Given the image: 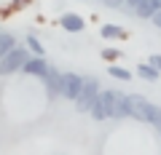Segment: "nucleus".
<instances>
[{
  "label": "nucleus",
  "instance_id": "nucleus-7",
  "mask_svg": "<svg viewBox=\"0 0 161 155\" xmlns=\"http://www.w3.org/2000/svg\"><path fill=\"white\" fill-rule=\"evenodd\" d=\"M22 72H27V75H32V78H40V80H43V75L48 72V59L46 56H35L32 54V56L24 62Z\"/></svg>",
  "mask_w": 161,
  "mask_h": 155
},
{
  "label": "nucleus",
  "instance_id": "nucleus-20",
  "mask_svg": "<svg viewBox=\"0 0 161 155\" xmlns=\"http://www.w3.org/2000/svg\"><path fill=\"white\" fill-rule=\"evenodd\" d=\"M150 22H153V24H156V27H158V29H161V11H156V13H153V19H150Z\"/></svg>",
  "mask_w": 161,
  "mask_h": 155
},
{
  "label": "nucleus",
  "instance_id": "nucleus-9",
  "mask_svg": "<svg viewBox=\"0 0 161 155\" xmlns=\"http://www.w3.org/2000/svg\"><path fill=\"white\" fill-rule=\"evenodd\" d=\"M99 35H102L105 40H126V29L118 27V24H102Z\"/></svg>",
  "mask_w": 161,
  "mask_h": 155
},
{
  "label": "nucleus",
  "instance_id": "nucleus-1",
  "mask_svg": "<svg viewBox=\"0 0 161 155\" xmlns=\"http://www.w3.org/2000/svg\"><path fill=\"white\" fill-rule=\"evenodd\" d=\"M99 99L105 102V110H108V118H110V121H124V118H129L126 94L113 91V88H102V91H99Z\"/></svg>",
  "mask_w": 161,
  "mask_h": 155
},
{
  "label": "nucleus",
  "instance_id": "nucleus-14",
  "mask_svg": "<svg viewBox=\"0 0 161 155\" xmlns=\"http://www.w3.org/2000/svg\"><path fill=\"white\" fill-rule=\"evenodd\" d=\"M148 123L161 134V107H158V104H150V107H148Z\"/></svg>",
  "mask_w": 161,
  "mask_h": 155
},
{
  "label": "nucleus",
  "instance_id": "nucleus-3",
  "mask_svg": "<svg viewBox=\"0 0 161 155\" xmlns=\"http://www.w3.org/2000/svg\"><path fill=\"white\" fill-rule=\"evenodd\" d=\"M99 80L97 78H83V86H80V94H78V99H75V110L78 112H89L92 110V104H94V99L99 96Z\"/></svg>",
  "mask_w": 161,
  "mask_h": 155
},
{
  "label": "nucleus",
  "instance_id": "nucleus-15",
  "mask_svg": "<svg viewBox=\"0 0 161 155\" xmlns=\"http://www.w3.org/2000/svg\"><path fill=\"white\" fill-rule=\"evenodd\" d=\"M27 48L35 54V56H46V48H43V43H40L35 35H27Z\"/></svg>",
  "mask_w": 161,
  "mask_h": 155
},
{
  "label": "nucleus",
  "instance_id": "nucleus-19",
  "mask_svg": "<svg viewBox=\"0 0 161 155\" xmlns=\"http://www.w3.org/2000/svg\"><path fill=\"white\" fill-rule=\"evenodd\" d=\"M137 3H142V0H124V8H121V11H129V13H132V8L137 6Z\"/></svg>",
  "mask_w": 161,
  "mask_h": 155
},
{
  "label": "nucleus",
  "instance_id": "nucleus-12",
  "mask_svg": "<svg viewBox=\"0 0 161 155\" xmlns=\"http://www.w3.org/2000/svg\"><path fill=\"white\" fill-rule=\"evenodd\" d=\"M137 75H140V78H142V80H150V83H153V80H158V78H161V72H158V70H156L153 67V64H140V67H137Z\"/></svg>",
  "mask_w": 161,
  "mask_h": 155
},
{
  "label": "nucleus",
  "instance_id": "nucleus-11",
  "mask_svg": "<svg viewBox=\"0 0 161 155\" xmlns=\"http://www.w3.org/2000/svg\"><path fill=\"white\" fill-rule=\"evenodd\" d=\"M14 46H16V38H14L8 29H0V59L6 56V54L11 51Z\"/></svg>",
  "mask_w": 161,
  "mask_h": 155
},
{
  "label": "nucleus",
  "instance_id": "nucleus-21",
  "mask_svg": "<svg viewBox=\"0 0 161 155\" xmlns=\"http://www.w3.org/2000/svg\"><path fill=\"white\" fill-rule=\"evenodd\" d=\"M153 3H156V8H158V11H161V0H153Z\"/></svg>",
  "mask_w": 161,
  "mask_h": 155
},
{
  "label": "nucleus",
  "instance_id": "nucleus-18",
  "mask_svg": "<svg viewBox=\"0 0 161 155\" xmlns=\"http://www.w3.org/2000/svg\"><path fill=\"white\" fill-rule=\"evenodd\" d=\"M148 62H150V64H153V67L161 72V54H150V56H148Z\"/></svg>",
  "mask_w": 161,
  "mask_h": 155
},
{
  "label": "nucleus",
  "instance_id": "nucleus-6",
  "mask_svg": "<svg viewBox=\"0 0 161 155\" xmlns=\"http://www.w3.org/2000/svg\"><path fill=\"white\" fill-rule=\"evenodd\" d=\"M59 83H62V72H59L57 67H51L48 64V72L43 75V86H46V94H48V99H59Z\"/></svg>",
  "mask_w": 161,
  "mask_h": 155
},
{
  "label": "nucleus",
  "instance_id": "nucleus-10",
  "mask_svg": "<svg viewBox=\"0 0 161 155\" xmlns=\"http://www.w3.org/2000/svg\"><path fill=\"white\" fill-rule=\"evenodd\" d=\"M156 11H158V8H156L153 0H142V3H137V6L132 8V16H137V19H153Z\"/></svg>",
  "mask_w": 161,
  "mask_h": 155
},
{
  "label": "nucleus",
  "instance_id": "nucleus-17",
  "mask_svg": "<svg viewBox=\"0 0 161 155\" xmlns=\"http://www.w3.org/2000/svg\"><path fill=\"white\" fill-rule=\"evenodd\" d=\"M118 56H121V54L115 51V48H102V59H105V62H110V64H113Z\"/></svg>",
  "mask_w": 161,
  "mask_h": 155
},
{
  "label": "nucleus",
  "instance_id": "nucleus-2",
  "mask_svg": "<svg viewBox=\"0 0 161 155\" xmlns=\"http://www.w3.org/2000/svg\"><path fill=\"white\" fill-rule=\"evenodd\" d=\"M30 56H32V51H30V48H24V46H14L11 51L6 54V56L0 59V78H3V75L22 72L24 62H27Z\"/></svg>",
  "mask_w": 161,
  "mask_h": 155
},
{
  "label": "nucleus",
  "instance_id": "nucleus-13",
  "mask_svg": "<svg viewBox=\"0 0 161 155\" xmlns=\"http://www.w3.org/2000/svg\"><path fill=\"white\" fill-rule=\"evenodd\" d=\"M89 115H92L94 121H99V123L108 121V110H105V102H102L99 96L94 99V104H92V110H89Z\"/></svg>",
  "mask_w": 161,
  "mask_h": 155
},
{
  "label": "nucleus",
  "instance_id": "nucleus-8",
  "mask_svg": "<svg viewBox=\"0 0 161 155\" xmlns=\"http://www.w3.org/2000/svg\"><path fill=\"white\" fill-rule=\"evenodd\" d=\"M59 27L64 29V32H83L86 29V22L80 19V13H62L59 16Z\"/></svg>",
  "mask_w": 161,
  "mask_h": 155
},
{
  "label": "nucleus",
  "instance_id": "nucleus-16",
  "mask_svg": "<svg viewBox=\"0 0 161 155\" xmlns=\"http://www.w3.org/2000/svg\"><path fill=\"white\" fill-rule=\"evenodd\" d=\"M108 72L113 75V78H118V80H129V78H132V72H129L126 67H118V64H110Z\"/></svg>",
  "mask_w": 161,
  "mask_h": 155
},
{
  "label": "nucleus",
  "instance_id": "nucleus-5",
  "mask_svg": "<svg viewBox=\"0 0 161 155\" xmlns=\"http://www.w3.org/2000/svg\"><path fill=\"white\" fill-rule=\"evenodd\" d=\"M126 107H129V118H134V121H140V123H148L150 102L145 96H140V94H126Z\"/></svg>",
  "mask_w": 161,
  "mask_h": 155
},
{
  "label": "nucleus",
  "instance_id": "nucleus-4",
  "mask_svg": "<svg viewBox=\"0 0 161 155\" xmlns=\"http://www.w3.org/2000/svg\"><path fill=\"white\" fill-rule=\"evenodd\" d=\"M80 86H83V75L78 72H62V83H59V96L75 102L80 94Z\"/></svg>",
  "mask_w": 161,
  "mask_h": 155
}]
</instances>
